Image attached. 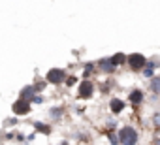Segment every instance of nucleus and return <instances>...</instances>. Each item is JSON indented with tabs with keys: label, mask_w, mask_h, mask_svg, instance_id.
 I'll return each instance as SVG.
<instances>
[{
	"label": "nucleus",
	"mask_w": 160,
	"mask_h": 145,
	"mask_svg": "<svg viewBox=\"0 0 160 145\" xmlns=\"http://www.w3.org/2000/svg\"><path fill=\"white\" fill-rule=\"evenodd\" d=\"M98 74V66H96V62H85L83 64V72H81V78L83 79H92V76H96Z\"/></svg>",
	"instance_id": "9"
},
{
	"label": "nucleus",
	"mask_w": 160,
	"mask_h": 145,
	"mask_svg": "<svg viewBox=\"0 0 160 145\" xmlns=\"http://www.w3.org/2000/svg\"><path fill=\"white\" fill-rule=\"evenodd\" d=\"M32 85H34V91L40 94V92H43V91H45V87H47L49 83H47V79H36Z\"/></svg>",
	"instance_id": "18"
},
{
	"label": "nucleus",
	"mask_w": 160,
	"mask_h": 145,
	"mask_svg": "<svg viewBox=\"0 0 160 145\" xmlns=\"http://www.w3.org/2000/svg\"><path fill=\"white\" fill-rule=\"evenodd\" d=\"M156 74H158V70H156L152 64H149V62H147V66H145V68H143V72H141V78L149 81V79H152Z\"/></svg>",
	"instance_id": "14"
},
{
	"label": "nucleus",
	"mask_w": 160,
	"mask_h": 145,
	"mask_svg": "<svg viewBox=\"0 0 160 145\" xmlns=\"http://www.w3.org/2000/svg\"><path fill=\"white\" fill-rule=\"evenodd\" d=\"M100 91H102V92H109V91H111V83H109V81L102 83V85H100Z\"/></svg>",
	"instance_id": "20"
},
{
	"label": "nucleus",
	"mask_w": 160,
	"mask_h": 145,
	"mask_svg": "<svg viewBox=\"0 0 160 145\" xmlns=\"http://www.w3.org/2000/svg\"><path fill=\"white\" fill-rule=\"evenodd\" d=\"M96 66H98V74H102V76H115L117 74V66L111 62V57H102V58H98L96 60Z\"/></svg>",
	"instance_id": "5"
},
{
	"label": "nucleus",
	"mask_w": 160,
	"mask_h": 145,
	"mask_svg": "<svg viewBox=\"0 0 160 145\" xmlns=\"http://www.w3.org/2000/svg\"><path fill=\"white\" fill-rule=\"evenodd\" d=\"M119 141L121 145H138L139 143V132L134 124H122L119 130Z\"/></svg>",
	"instance_id": "1"
},
{
	"label": "nucleus",
	"mask_w": 160,
	"mask_h": 145,
	"mask_svg": "<svg viewBox=\"0 0 160 145\" xmlns=\"http://www.w3.org/2000/svg\"><path fill=\"white\" fill-rule=\"evenodd\" d=\"M106 138H108V141H109L111 145H121V141H119V134H117L115 130H108V132H106Z\"/></svg>",
	"instance_id": "17"
},
{
	"label": "nucleus",
	"mask_w": 160,
	"mask_h": 145,
	"mask_svg": "<svg viewBox=\"0 0 160 145\" xmlns=\"http://www.w3.org/2000/svg\"><path fill=\"white\" fill-rule=\"evenodd\" d=\"M58 145H68V141H62V143H58Z\"/></svg>",
	"instance_id": "24"
},
{
	"label": "nucleus",
	"mask_w": 160,
	"mask_h": 145,
	"mask_svg": "<svg viewBox=\"0 0 160 145\" xmlns=\"http://www.w3.org/2000/svg\"><path fill=\"white\" fill-rule=\"evenodd\" d=\"M38 92L34 91V85H27V87H23L21 91H19V98H23V100H30L32 102V98L36 96Z\"/></svg>",
	"instance_id": "13"
},
{
	"label": "nucleus",
	"mask_w": 160,
	"mask_h": 145,
	"mask_svg": "<svg viewBox=\"0 0 160 145\" xmlns=\"http://www.w3.org/2000/svg\"><path fill=\"white\" fill-rule=\"evenodd\" d=\"M152 143H154V145H160V138H158V139H154Z\"/></svg>",
	"instance_id": "23"
},
{
	"label": "nucleus",
	"mask_w": 160,
	"mask_h": 145,
	"mask_svg": "<svg viewBox=\"0 0 160 145\" xmlns=\"http://www.w3.org/2000/svg\"><path fill=\"white\" fill-rule=\"evenodd\" d=\"M126 106H128V102L122 100V98H119V96H113V98H109V102H108V108H109V111H111L113 117L122 115V113L126 111Z\"/></svg>",
	"instance_id": "8"
},
{
	"label": "nucleus",
	"mask_w": 160,
	"mask_h": 145,
	"mask_svg": "<svg viewBox=\"0 0 160 145\" xmlns=\"http://www.w3.org/2000/svg\"><path fill=\"white\" fill-rule=\"evenodd\" d=\"M4 124H6V126H13V124H17V119H15V117H12V119H8Z\"/></svg>",
	"instance_id": "22"
},
{
	"label": "nucleus",
	"mask_w": 160,
	"mask_h": 145,
	"mask_svg": "<svg viewBox=\"0 0 160 145\" xmlns=\"http://www.w3.org/2000/svg\"><path fill=\"white\" fill-rule=\"evenodd\" d=\"M96 89H98V85L92 79H81L77 85V98L79 100H91L96 94Z\"/></svg>",
	"instance_id": "3"
},
{
	"label": "nucleus",
	"mask_w": 160,
	"mask_h": 145,
	"mask_svg": "<svg viewBox=\"0 0 160 145\" xmlns=\"http://www.w3.org/2000/svg\"><path fill=\"white\" fill-rule=\"evenodd\" d=\"M126 102H128V106H132V108H139V106L145 102V91H143L141 87L130 89V92H128V96H126Z\"/></svg>",
	"instance_id": "6"
},
{
	"label": "nucleus",
	"mask_w": 160,
	"mask_h": 145,
	"mask_svg": "<svg viewBox=\"0 0 160 145\" xmlns=\"http://www.w3.org/2000/svg\"><path fill=\"white\" fill-rule=\"evenodd\" d=\"M147 91L151 96H160V74H156L152 79H149V85H147Z\"/></svg>",
	"instance_id": "10"
},
{
	"label": "nucleus",
	"mask_w": 160,
	"mask_h": 145,
	"mask_svg": "<svg viewBox=\"0 0 160 145\" xmlns=\"http://www.w3.org/2000/svg\"><path fill=\"white\" fill-rule=\"evenodd\" d=\"M151 122H152V126H154V128H160V111H158V113H154V115L151 117Z\"/></svg>",
	"instance_id": "19"
},
{
	"label": "nucleus",
	"mask_w": 160,
	"mask_h": 145,
	"mask_svg": "<svg viewBox=\"0 0 160 145\" xmlns=\"http://www.w3.org/2000/svg\"><path fill=\"white\" fill-rule=\"evenodd\" d=\"M147 60H149V57H145L143 53H128V62H126V66H128V70L132 72V74H141L143 72V68L147 66Z\"/></svg>",
	"instance_id": "2"
},
{
	"label": "nucleus",
	"mask_w": 160,
	"mask_h": 145,
	"mask_svg": "<svg viewBox=\"0 0 160 145\" xmlns=\"http://www.w3.org/2000/svg\"><path fill=\"white\" fill-rule=\"evenodd\" d=\"M30 109H32V102H30V100L17 98V100L12 104V111H13L15 117H25V115L30 113Z\"/></svg>",
	"instance_id": "7"
},
{
	"label": "nucleus",
	"mask_w": 160,
	"mask_h": 145,
	"mask_svg": "<svg viewBox=\"0 0 160 145\" xmlns=\"http://www.w3.org/2000/svg\"><path fill=\"white\" fill-rule=\"evenodd\" d=\"M34 124V130H36V134H43V136H49L51 132H53V126L49 124V122H42V121H36V122H32Z\"/></svg>",
	"instance_id": "12"
},
{
	"label": "nucleus",
	"mask_w": 160,
	"mask_h": 145,
	"mask_svg": "<svg viewBox=\"0 0 160 145\" xmlns=\"http://www.w3.org/2000/svg\"><path fill=\"white\" fill-rule=\"evenodd\" d=\"M111 62H113L117 68L126 66V62H128V55H126V53H122V51H117V53H113V55H111Z\"/></svg>",
	"instance_id": "11"
},
{
	"label": "nucleus",
	"mask_w": 160,
	"mask_h": 145,
	"mask_svg": "<svg viewBox=\"0 0 160 145\" xmlns=\"http://www.w3.org/2000/svg\"><path fill=\"white\" fill-rule=\"evenodd\" d=\"M64 85H66L68 89H72V87H77V85H79V78H77L75 74H68V78H66Z\"/></svg>",
	"instance_id": "16"
},
{
	"label": "nucleus",
	"mask_w": 160,
	"mask_h": 145,
	"mask_svg": "<svg viewBox=\"0 0 160 145\" xmlns=\"http://www.w3.org/2000/svg\"><path fill=\"white\" fill-rule=\"evenodd\" d=\"M32 104H38V106L43 104V96H42V94H36V96L32 98Z\"/></svg>",
	"instance_id": "21"
},
{
	"label": "nucleus",
	"mask_w": 160,
	"mask_h": 145,
	"mask_svg": "<svg viewBox=\"0 0 160 145\" xmlns=\"http://www.w3.org/2000/svg\"><path fill=\"white\" fill-rule=\"evenodd\" d=\"M62 115H64V108H62V106H53V108L49 109V117H51L53 121H60Z\"/></svg>",
	"instance_id": "15"
},
{
	"label": "nucleus",
	"mask_w": 160,
	"mask_h": 145,
	"mask_svg": "<svg viewBox=\"0 0 160 145\" xmlns=\"http://www.w3.org/2000/svg\"><path fill=\"white\" fill-rule=\"evenodd\" d=\"M66 78H68V72L64 68H49L45 74V79L49 85H64Z\"/></svg>",
	"instance_id": "4"
}]
</instances>
